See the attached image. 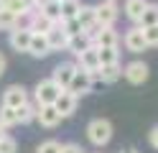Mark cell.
Instances as JSON below:
<instances>
[{"instance_id":"obj_23","label":"cell","mask_w":158,"mask_h":153,"mask_svg":"<svg viewBox=\"0 0 158 153\" xmlns=\"http://www.w3.org/2000/svg\"><path fill=\"white\" fill-rule=\"evenodd\" d=\"M0 125H3L5 130H10V128L18 125V115H15V110H13V107L0 105Z\"/></svg>"},{"instance_id":"obj_15","label":"cell","mask_w":158,"mask_h":153,"mask_svg":"<svg viewBox=\"0 0 158 153\" xmlns=\"http://www.w3.org/2000/svg\"><path fill=\"white\" fill-rule=\"evenodd\" d=\"M66 38H69V36L61 31L59 23H54L51 31L46 33V41H48V46H51V51H66Z\"/></svg>"},{"instance_id":"obj_17","label":"cell","mask_w":158,"mask_h":153,"mask_svg":"<svg viewBox=\"0 0 158 153\" xmlns=\"http://www.w3.org/2000/svg\"><path fill=\"white\" fill-rule=\"evenodd\" d=\"M0 8H5V10H10V13H15L21 20L33 10V8H31V0H0Z\"/></svg>"},{"instance_id":"obj_26","label":"cell","mask_w":158,"mask_h":153,"mask_svg":"<svg viewBox=\"0 0 158 153\" xmlns=\"http://www.w3.org/2000/svg\"><path fill=\"white\" fill-rule=\"evenodd\" d=\"M38 10H41L46 18H51L54 23H59V20H61V10H59V3H56V0H48V3H46L44 8H38Z\"/></svg>"},{"instance_id":"obj_7","label":"cell","mask_w":158,"mask_h":153,"mask_svg":"<svg viewBox=\"0 0 158 153\" xmlns=\"http://www.w3.org/2000/svg\"><path fill=\"white\" fill-rule=\"evenodd\" d=\"M77 69L87 71V74H97L100 69V54H97V46H87L82 54H77Z\"/></svg>"},{"instance_id":"obj_9","label":"cell","mask_w":158,"mask_h":153,"mask_svg":"<svg viewBox=\"0 0 158 153\" xmlns=\"http://www.w3.org/2000/svg\"><path fill=\"white\" fill-rule=\"evenodd\" d=\"M123 44H125V49L130 51V54H143V51L148 49L145 38H143V28H140V26L127 28V31H125V36H123Z\"/></svg>"},{"instance_id":"obj_12","label":"cell","mask_w":158,"mask_h":153,"mask_svg":"<svg viewBox=\"0 0 158 153\" xmlns=\"http://www.w3.org/2000/svg\"><path fill=\"white\" fill-rule=\"evenodd\" d=\"M74 71H77V64H74V61H61V64H56V66H54L51 79H54L61 89H66V87H69V82H72V77H74Z\"/></svg>"},{"instance_id":"obj_32","label":"cell","mask_w":158,"mask_h":153,"mask_svg":"<svg viewBox=\"0 0 158 153\" xmlns=\"http://www.w3.org/2000/svg\"><path fill=\"white\" fill-rule=\"evenodd\" d=\"M5 66H8V61H5V56H3V54H0V77L5 74Z\"/></svg>"},{"instance_id":"obj_21","label":"cell","mask_w":158,"mask_h":153,"mask_svg":"<svg viewBox=\"0 0 158 153\" xmlns=\"http://www.w3.org/2000/svg\"><path fill=\"white\" fill-rule=\"evenodd\" d=\"M36 110H38V105H33L31 100H28L23 107H18V110H15L18 125H28V122H33V120H36Z\"/></svg>"},{"instance_id":"obj_33","label":"cell","mask_w":158,"mask_h":153,"mask_svg":"<svg viewBox=\"0 0 158 153\" xmlns=\"http://www.w3.org/2000/svg\"><path fill=\"white\" fill-rule=\"evenodd\" d=\"M5 135H8V130H5V128H3V125H0V140H3V138H5Z\"/></svg>"},{"instance_id":"obj_4","label":"cell","mask_w":158,"mask_h":153,"mask_svg":"<svg viewBox=\"0 0 158 153\" xmlns=\"http://www.w3.org/2000/svg\"><path fill=\"white\" fill-rule=\"evenodd\" d=\"M123 77L130 82V84H143V82H148V77H151V66L145 64V61H130V64L123 66Z\"/></svg>"},{"instance_id":"obj_19","label":"cell","mask_w":158,"mask_h":153,"mask_svg":"<svg viewBox=\"0 0 158 153\" xmlns=\"http://www.w3.org/2000/svg\"><path fill=\"white\" fill-rule=\"evenodd\" d=\"M87 46H92V38L87 36L84 31H82V33H77V36H69V38H66V51H72L74 56L82 54Z\"/></svg>"},{"instance_id":"obj_35","label":"cell","mask_w":158,"mask_h":153,"mask_svg":"<svg viewBox=\"0 0 158 153\" xmlns=\"http://www.w3.org/2000/svg\"><path fill=\"white\" fill-rule=\"evenodd\" d=\"M56 3H61V0H56Z\"/></svg>"},{"instance_id":"obj_13","label":"cell","mask_w":158,"mask_h":153,"mask_svg":"<svg viewBox=\"0 0 158 153\" xmlns=\"http://www.w3.org/2000/svg\"><path fill=\"white\" fill-rule=\"evenodd\" d=\"M36 122L41 128H56L59 122H61V115L54 110V105H41L36 110Z\"/></svg>"},{"instance_id":"obj_29","label":"cell","mask_w":158,"mask_h":153,"mask_svg":"<svg viewBox=\"0 0 158 153\" xmlns=\"http://www.w3.org/2000/svg\"><path fill=\"white\" fill-rule=\"evenodd\" d=\"M61 151V143L59 140H44L41 146L36 148V153H59Z\"/></svg>"},{"instance_id":"obj_27","label":"cell","mask_w":158,"mask_h":153,"mask_svg":"<svg viewBox=\"0 0 158 153\" xmlns=\"http://www.w3.org/2000/svg\"><path fill=\"white\" fill-rule=\"evenodd\" d=\"M143 38H145L148 49H156V46H158V26H148V28H143Z\"/></svg>"},{"instance_id":"obj_6","label":"cell","mask_w":158,"mask_h":153,"mask_svg":"<svg viewBox=\"0 0 158 153\" xmlns=\"http://www.w3.org/2000/svg\"><path fill=\"white\" fill-rule=\"evenodd\" d=\"M31 36H33V31L28 28V26H18V28L10 31V36H8V44H10V49L18 51V54H28Z\"/></svg>"},{"instance_id":"obj_3","label":"cell","mask_w":158,"mask_h":153,"mask_svg":"<svg viewBox=\"0 0 158 153\" xmlns=\"http://www.w3.org/2000/svg\"><path fill=\"white\" fill-rule=\"evenodd\" d=\"M117 15H120V10H117L115 0H100V3L94 5V18H97V26H100V28L115 26Z\"/></svg>"},{"instance_id":"obj_28","label":"cell","mask_w":158,"mask_h":153,"mask_svg":"<svg viewBox=\"0 0 158 153\" xmlns=\"http://www.w3.org/2000/svg\"><path fill=\"white\" fill-rule=\"evenodd\" d=\"M0 153H18V143L13 135H5L0 140Z\"/></svg>"},{"instance_id":"obj_30","label":"cell","mask_w":158,"mask_h":153,"mask_svg":"<svg viewBox=\"0 0 158 153\" xmlns=\"http://www.w3.org/2000/svg\"><path fill=\"white\" fill-rule=\"evenodd\" d=\"M59 153H87L79 143H61V151Z\"/></svg>"},{"instance_id":"obj_22","label":"cell","mask_w":158,"mask_h":153,"mask_svg":"<svg viewBox=\"0 0 158 153\" xmlns=\"http://www.w3.org/2000/svg\"><path fill=\"white\" fill-rule=\"evenodd\" d=\"M21 26V18H18L15 13H10V10H5V8H0V31H8L10 33L13 28Z\"/></svg>"},{"instance_id":"obj_24","label":"cell","mask_w":158,"mask_h":153,"mask_svg":"<svg viewBox=\"0 0 158 153\" xmlns=\"http://www.w3.org/2000/svg\"><path fill=\"white\" fill-rule=\"evenodd\" d=\"M79 8H82V3H79V0H61V3H59V10H61V20H66V18H77Z\"/></svg>"},{"instance_id":"obj_18","label":"cell","mask_w":158,"mask_h":153,"mask_svg":"<svg viewBox=\"0 0 158 153\" xmlns=\"http://www.w3.org/2000/svg\"><path fill=\"white\" fill-rule=\"evenodd\" d=\"M145 5H148V0H125V5H123L125 18H127V20H133V23L138 26V20H140Z\"/></svg>"},{"instance_id":"obj_5","label":"cell","mask_w":158,"mask_h":153,"mask_svg":"<svg viewBox=\"0 0 158 153\" xmlns=\"http://www.w3.org/2000/svg\"><path fill=\"white\" fill-rule=\"evenodd\" d=\"M28 100H31V95H28V89H26L23 84H10V87L3 92V102H0V105L18 110V107H23Z\"/></svg>"},{"instance_id":"obj_10","label":"cell","mask_w":158,"mask_h":153,"mask_svg":"<svg viewBox=\"0 0 158 153\" xmlns=\"http://www.w3.org/2000/svg\"><path fill=\"white\" fill-rule=\"evenodd\" d=\"M66 92H72L74 97H82V95H87V92H92V74L77 69L72 82H69V87H66Z\"/></svg>"},{"instance_id":"obj_14","label":"cell","mask_w":158,"mask_h":153,"mask_svg":"<svg viewBox=\"0 0 158 153\" xmlns=\"http://www.w3.org/2000/svg\"><path fill=\"white\" fill-rule=\"evenodd\" d=\"M28 54L36 56V59H44V56L51 54V46H48V41H46V33H33V36H31Z\"/></svg>"},{"instance_id":"obj_31","label":"cell","mask_w":158,"mask_h":153,"mask_svg":"<svg viewBox=\"0 0 158 153\" xmlns=\"http://www.w3.org/2000/svg\"><path fill=\"white\" fill-rule=\"evenodd\" d=\"M148 140H151V146H153V148L158 151V125H156V128H153L151 133H148Z\"/></svg>"},{"instance_id":"obj_8","label":"cell","mask_w":158,"mask_h":153,"mask_svg":"<svg viewBox=\"0 0 158 153\" xmlns=\"http://www.w3.org/2000/svg\"><path fill=\"white\" fill-rule=\"evenodd\" d=\"M92 46H97V49H120V33L115 31V26L100 28L92 38Z\"/></svg>"},{"instance_id":"obj_2","label":"cell","mask_w":158,"mask_h":153,"mask_svg":"<svg viewBox=\"0 0 158 153\" xmlns=\"http://www.w3.org/2000/svg\"><path fill=\"white\" fill-rule=\"evenodd\" d=\"M61 92H64V89L59 87L51 77H48V79H41V82L36 84V89H33V105H38V107H41V105H54L56 97L61 95Z\"/></svg>"},{"instance_id":"obj_36","label":"cell","mask_w":158,"mask_h":153,"mask_svg":"<svg viewBox=\"0 0 158 153\" xmlns=\"http://www.w3.org/2000/svg\"><path fill=\"white\" fill-rule=\"evenodd\" d=\"M115 3H117V0H115Z\"/></svg>"},{"instance_id":"obj_34","label":"cell","mask_w":158,"mask_h":153,"mask_svg":"<svg viewBox=\"0 0 158 153\" xmlns=\"http://www.w3.org/2000/svg\"><path fill=\"white\" fill-rule=\"evenodd\" d=\"M120 153H138L135 148H125V151H120Z\"/></svg>"},{"instance_id":"obj_16","label":"cell","mask_w":158,"mask_h":153,"mask_svg":"<svg viewBox=\"0 0 158 153\" xmlns=\"http://www.w3.org/2000/svg\"><path fill=\"white\" fill-rule=\"evenodd\" d=\"M97 77H100L102 84H115V82L123 77V66L120 64H105V66L97 69Z\"/></svg>"},{"instance_id":"obj_1","label":"cell","mask_w":158,"mask_h":153,"mask_svg":"<svg viewBox=\"0 0 158 153\" xmlns=\"http://www.w3.org/2000/svg\"><path fill=\"white\" fill-rule=\"evenodd\" d=\"M87 140L92 143V146L102 148L107 143L112 140V122L107 117H94L87 122Z\"/></svg>"},{"instance_id":"obj_11","label":"cell","mask_w":158,"mask_h":153,"mask_svg":"<svg viewBox=\"0 0 158 153\" xmlns=\"http://www.w3.org/2000/svg\"><path fill=\"white\" fill-rule=\"evenodd\" d=\"M77 102H79V97H74L72 92H61V95L56 97V102H54V110L59 112V115H61V120L64 117H72L74 112H77Z\"/></svg>"},{"instance_id":"obj_20","label":"cell","mask_w":158,"mask_h":153,"mask_svg":"<svg viewBox=\"0 0 158 153\" xmlns=\"http://www.w3.org/2000/svg\"><path fill=\"white\" fill-rule=\"evenodd\" d=\"M138 26L140 28H148V26H158V3H148L140 20H138Z\"/></svg>"},{"instance_id":"obj_25","label":"cell","mask_w":158,"mask_h":153,"mask_svg":"<svg viewBox=\"0 0 158 153\" xmlns=\"http://www.w3.org/2000/svg\"><path fill=\"white\" fill-rule=\"evenodd\" d=\"M97 54H100V66L120 64V49H97Z\"/></svg>"}]
</instances>
